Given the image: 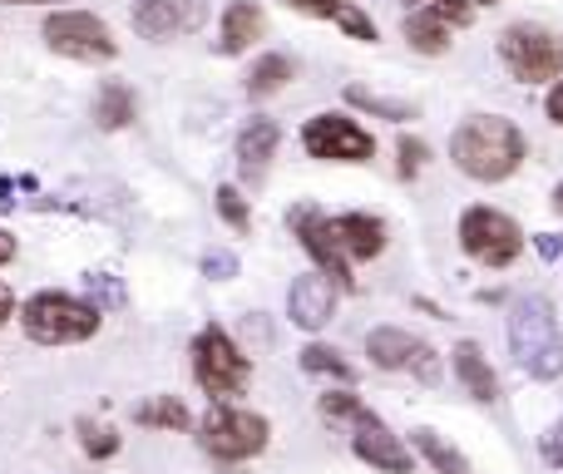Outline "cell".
<instances>
[{
  "mask_svg": "<svg viewBox=\"0 0 563 474\" xmlns=\"http://www.w3.org/2000/svg\"><path fill=\"white\" fill-rule=\"evenodd\" d=\"M317 410H321V420H331V426H356V430L380 426L376 410L361 406V396H351V390H327V396L317 400Z\"/></svg>",
  "mask_w": 563,
  "mask_h": 474,
  "instance_id": "20",
  "label": "cell"
},
{
  "mask_svg": "<svg viewBox=\"0 0 563 474\" xmlns=\"http://www.w3.org/2000/svg\"><path fill=\"white\" fill-rule=\"evenodd\" d=\"M10 311H15V291H10L5 282H0V327L10 321Z\"/></svg>",
  "mask_w": 563,
  "mask_h": 474,
  "instance_id": "37",
  "label": "cell"
},
{
  "mask_svg": "<svg viewBox=\"0 0 563 474\" xmlns=\"http://www.w3.org/2000/svg\"><path fill=\"white\" fill-rule=\"evenodd\" d=\"M346 99H351L356 109H366V114L390 119V124H406V119H416V104H400V99H380V95H371L366 85H351Z\"/></svg>",
  "mask_w": 563,
  "mask_h": 474,
  "instance_id": "26",
  "label": "cell"
},
{
  "mask_svg": "<svg viewBox=\"0 0 563 474\" xmlns=\"http://www.w3.org/2000/svg\"><path fill=\"white\" fill-rule=\"evenodd\" d=\"M95 124L99 129H129L134 124V89L119 85V79H109L95 99Z\"/></svg>",
  "mask_w": 563,
  "mask_h": 474,
  "instance_id": "21",
  "label": "cell"
},
{
  "mask_svg": "<svg viewBox=\"0 0 563 474\" xmlns=\"http://www.w3.org/2000/svg\"><path fill=\"white\" fill-rule=\"evenodd\" d=\"M460 247L479 262V267H509L525 252V228L499 208H465L460 218Z\"/></svg>",
  "mask_w": 563,
  "mask_h": 474,
  "instance_id": "6",
  "label": "cell"
},
{
  "mask_svg": "<svg viewBox=\"0 0 563 474\" xmlns=\"http://www.w3.org/2000/svg\"><path fill=\"white\" fill-rule=\"evenodd\" d=\"M455 376H460V386H465V396L470 400H495L499 396V376H495V366L485 361V351L475 346V341H460L455 346Z\"/></svg>",
  "mask_w": 563,
  "mask_h": 474,
  "instance_id": "19",
  "label": "cell"
},
{
  "mask_svg": "<svg viewBox=\"0 0 563 474\" xmlns=\"http://www.w3.org/2000/svg\"><path fill=\"white\" fill-rule=\"evenodd\" d=\"M20 327L40 346H75V341H89L99 331V307L69 297V291H35L20 311Z\"/></svg>",
  "mask_w": 563,
  "mask_h": 474,
  "instance_id": "3",
  "label": "cell"
},
{
  "mask_svg": "<svg viewBox=\"0 0 563 474\" xmlns=\"http://www.w3.org/2000/svg\"><path fill=\"white\" fill-rule=\"evenodd\" d=\"M509 351H515V366L525 376L534 381L563 376V331L544 297H519L509 307Z\"/></svg>",
  "mask_w": 563,
  "mask_h": 474,
  "instance_id": "2",
  "label": "cell"
},
{
  "mask_svg": "<svg viewBox=\"0 0 563 474\" xmlns=\"http://www.w3.org/2000/svg\"><path fill=\"white\" fill-rule=\"evenodd\" d=\"M45 45L55 49V55L65 59H85V65H104V59L119 55L114 35H109V25L99 15H89V10H55V15L45 20Z\"/></svg>",
  "mask_w": 563,
  "mask_h": 474,
  "instance_id": "8",
  "label": "cell"
},
{
  "mask_svg": "<svg viewBox=\"0 0 563 474\" xmlns=\"http://www.w3.org/2000/svg\"><path fill=\"white\" fill-rule=\"evenodd\" d=\"M297 75V65H291L287 55H263L253 69H247V95L253 99H267V95H277L287 79Z\"/></svg>",
  "mask_w": 563,
  "mask_h": 474,
  "instance_id": "24",
  "label": "cell"
},
{
  "mask_svg": "<svg viewBox=\"0 0 563 474\" xmlns=\"http://www.w3.org/2000/svg\"><path fill=\"white\" fill-rule=\"evenodd\" d=\"M203 277H213V282L238 277V257H233V252H208V257H203Z\"/></svg>",
  "mask_w": 563,
  "mask_h": 474,
  "instance_id": "32",
  "label": "cell"
},
{
  "mask_svg": "<svg viewBox=\"0 0 563 474\" xmlns=\"http://www.w3.org/2000/svg\"><path fill=\"white\" fill-rule=\"evenodd\" d=\"M450 158L475 184H505L519 164L529 158V144L515 119L505 114H470L450 139Z\"/></svg>",
  "mask_w": 563,
  "mask_h": 474,
  "instance_id": "1",
  "label": "cell"
},
{
  "mask_svg": "<svg viewBox=\"0 0 563 474\" xmlns=\"http://www.w3.org/2000/svg\"><path fill=\"white\" fill-rule=\"evenodd\" d=\"M10 194H15V184H10V178H0V208H10V203H15V198H10Z\"/></svg>",
  "mask_w": 563,
  "mask_h": 474,
  "instance_id": "39",
  "label": "cell"
},
{
  "mask_svg": "<svg viewBox=\"0 0 563 474\" xmlns=\"http://www.w3.org/2000/svg\"><path fill=\"white\" fill-rule=\"evenodd\" d=\"M85 291H89V301H95L99 311L124 307V282L109 277V272H89V277H85Z\"/></svg>",
  "mask_w": 563,
  "mask_h": 474,
  "instance_id": "28",
  "label": "cell"
},
{
  "mask_svg": "<svg viewBox=\"0 0 563 474\" xmlns=\"http://www.w3.org/2000/svg\"><path fill=\"white\" fill-rule=\"evenodd\" d=\"M301 148L321 164H371L376 139L356 124L351 114H311L301 124Z\"/></svg>",
  "mask_w": 563,
  "mask_h": 474,
  "instance_id": "9",
  "label": "cell"
},
{
  "mask_svg": "<svg viewBox=\"0 0 563 474\" xmlns=\"http://www.w3.org/2000/svg\"><path fill=\"white\" fill-rule=\"evenodd\" d=\"M470 5H499V0H470Z\"/></svg>",
  "mask_w": 563,
  "mask_h": 474,
  "instance_id": "42",
  "label": "cell"
},
{
  "mask_svg": "<svg viewBox=\"0 0 563 474\" xmlns=\"http://www.w3.org/2000/svg\"><path fill=\"white\" fill-rule=\"evenodd\" d=\"M79 445H85V455L95 460H109L119 450V436L109 426H95V420H79Z\"/></svg>",
  "mask_w": 563,
  "mask_h": 474,
  "instance_id": "29",
  "label": "cell"
},
{
  "mask_svg": "<svg viewBox=\"0 0 563 474\" xmlns=\"http://www.w3.org/2000/svg\"><path fill=\"white\" fill-rule=\"evenodd\" d=\"M534 252L544 262H559L563 257V233H534Z\"/></svg>",
  "mask_w": 563,
  "mask_h": 474,
  "instance_id": "35",
  "label": "cell"
},
{
  "mask_svg": "<svg viewBox=\"0 0 563 474\" xmlns=\"http://www.w3.org/2000/svg\"><path fill=\"white\" fill-rule=\"evenodd\" d=\"M470 20H475V5H470V0H430V5L410 10L400 35H406V45L416 49V55H445L450 35L465 30Z\"/></svg>",
  "mask_w": 563,
  "mask_h": 474,
  "instance_id": "12",
  "label": "cell"
},
{
  "mask_svg": "<svg viewBox=\"0 0 563 474\" xmlns=\"http://www.w3.org/2000/svg\"><path fill=\"white\" fill-rule=\"evenodd\" d=\"M10 257H15V238H10V233H5V228H0V267H5V262H10Z\"/></svg>",
  "mask_w": 563,
  "mask_h": 474,
  "instance_id": "38",
  "label": "cell"
},
{
  "mask_svg": "<svg viewBox=\"0 0 563 474\" xmlns=\"http://www.w3.org/2000/svg\"><path fill=\"white\" fill-rule=\"evenodd\" d=\"M351 450H356V460H366L371 470H386V474H410V450L400 445V440L390 436L386 426H366V430H356V440H351Z\"/></svg>",
  "mask_w": 563,
  "mask_h": 474,
  "instance_id": "17",
  "label": "cell"
},
{
  "mask_svg": "<svg viewBox=\"0 0 563 474\" xmlns=\"http://www.w3.org/2000/svg\"><path fill=\"white\" fill-rule=\"evenodd\" d=\"M263 30H267L263 5H253V0H233V5L223 10V30H218V55H243L253 40H263Z\"/></svg>",
  "mask_w": 563,
  "mask_h": 474,
  "instance_id": "16",
  "label": "cell"
},
{
  "mask_svg": "<svg viewBox=\"0 0 563 474\" xmlns=\"http://www.w3.org/2000/svg\"><path fill=\"white\" fill-rule=\"evenodd\" d=\"M277 144H282V129L273 124V119H247L243 134H238V164H243V178L257 184V178L267 174V164H273Z\"/></svg>",
  "mask_w": 563,
  "mask_h": 474,
  "instance_id": "15",
  "label": "cell"
},
{
  "mask_svg": "<svg viewBox=\"0 0 563 474\" xmlns=\"http://www.w3.org/2000/svg\"><path fill=\"white\" fill-rule=\"evenodd\" d=\"M499 59L509 65V75L525 79V85H544V79H559L563 75V40L554 35L549 25H509L499 35Z\"/></svg>",
  "mask_w": 563,
  "mask_h": 474,
  "instance_id": "5",
  "label": "cell"
},
{
  "mask_svg": "<svg viewBox=\"0 0 563 474\" xmlns=\"http://www.w3.org/2000/svg\"><path fill=\"white\" fill-rule=\"evenodd\" d=\"M554 208H559V213H563V184L554 188Z\"/></svg>",
  "mask_w": 563,
  "mask_h": 474,
  "instance_id": "41",
  "label": "cell"
},
{
  "mask_svg": "<svg viewBox=\"0 0 563 474\" xmlns=\"http://www.w3.org/2000/svg\"><path fill=\"white\" fill-rule=\"evenodd\" d=\"M134 420H139V426H148V430H188V426H194V416H188V406L178 396L144 400V406L134 410Z\"/></svg>",
  "mask_w": 563,
  "mask_h": 474,
  "instance_id": "23",
  "label": "cell"
},
{
  "mask_svg": "<svg viewBox=\"0 0 563 474\" xmlns=\"http://www.w3.org/2000/svg\"><path fill=\"white\" fill-rule=\"evenodd\" d=\"M396 158H400V178H416V174H426V164H430V148H426V139H400L396 144Z\"/></svg>",
  "mask_w": 563,
  "mask_h": 474,
  "instance_id": "31",
  "label": "cell"
},
{
  "mask_svg": "<svg viewBox=\"0 0 563 474\" xmlns=\"http://www.w3.org/2000/svg\"><path fill=\"white\" fill-rule=\"evenodd\" d=\"M301 371H311V376H336L341 386H351V381H356V366H351L341 351L321 346V341H311V346L301 351Z\"/></svg>",
  "mask_w": 563,
  "mask_h": 474,
  "instance_id": "25",
  "label": "cell"
},
{
  "mask_svg": "<svg viewBox=\"0 0 563 474\" xmlns=\"http://www.w3.org/2000/svg\"><path fill=\"white\" fill-rule=\"evenodd\" d=\"M0 5H49V0H0Z\"/></svg>",
  "mask_w": 563,
  "mask_h": 474,
  "instance_id": "40",
  "label": "cell"
},
{
  "mask_svg": "<svg viewBox=\"0 0 563 474\" xmlns=\"http://www.w3.org/2000/svg\"><path fill=\"white\" fill-rule=\"evenodd\" d=\"M406 5H410V0H406Z\"/></svg>",
  "mask_w": 563,
  "mask_h": 474,
  "instance_id": "43",
  "label": "cell"
},
{
  "mask_svg": "<svg viewBox=\"0 0 563 474\" xmlns=\"http://www.w3.org/2000/svg\"><path fill=\"white\" fill-rule=\"evenodd\" d=\"M544 460L554 470H563V420H554V426L544 430Z\"/></svg>",
  "mask_w": 563,
  "mask_h": 474,
  "instance_id": "33",
  "label": "cell"
},
{
  "mask_svg": "<svg viewBox=\"0 0 563 474\" xmlns=\"http://www.w3.org/2000/svg\"><path fill=\"white\" fill-rule=\"evenodd\" d=\"M287 223H291V233H297L301 247H307V257L317 262V272H327L336 287H351V257L336 238V223H331L317 203H297L287 213Z\"/></svg>",
  "mask_w": 563,
  "mask_h": 474,
  "instance_id": "10",
  "label": "cell"
},
{
  "mask_svg": "<svg viewBox=\"0 0 563 474\" xmlns=\"http://www.w3.org/2000/svg\"><path fill=\"white\" fill-rule=\"evenodd\" d=\"M203 25V0H134V30L144 40H168Z\"/></svg>",
  "mask_w": 563,
  "mask_h": 474,
  "instance_id": "14",
  "label": "cell"
},
{
  "mask_svg": "<svg viewBox=\"0 0 563 474\" xmlns=\"http://www.w3.org/2000/svg\"><path fill=\"white\" fill-rule=\"evenodd\" d=\"M331 20H336V25L346 30L351 40H361V45H371V40H376V20H371L366 10H361V5H351V0H346V5H341L336 15H331Z\"/></svg>",
  "mask_w": 563,
  "mask_h": 474,
  "instance_id": "30",
  "label": "cell"
},
{
  "mask_svg": "<svg viewBox=\"0 0 563 474\" xmlns=\"http://www.w3.org/2000/svg\"><path fill=\"white\" fill-rule=\"evenodd\" d=\"M267 436H273V426H267L257 410L228 406V400H218V406L203 416V426H198V445H203L213 460H223V465H243V460L263 455Z\"/></svg>",
  "mask_w": 563,
  "mask_h": 474,
  "instance_id": "4",
  "label": "cell"
},
{
  "mask_svg": "<svg viewBox=\"0 0 563 474\" xmlns=\"http://www.w3.org/2000/svg\"><path fill=\"white\" fill-rule=\"evenodd\" d=\"M544 114H549V119H554V124L563 129V79H559L554 89H549V99H544Z\"/></svg>",
  "mask_w": 563,
  "mask_h": 474,
  "instance_id": "36",
  "label": "cell"
},
{
  "mask_svg": "<svg viewBox=\"0 0 563 474\" xmlns=\"http://www.w3.org/2000/svg\"><path fill=\"white\" fill-rule=\"evenodd\" d=\"M410 445H416L420 455L430 460V470H435V474H470V460L460 455L455 445H445V440H440L435 430H426V426L410 430Z\"/></svg>",
  "mask_w": 563,
  "mask_h": 474,
  "instance_id": "22",
  "label": "cell"
},
{
  "mask_svg": "<svg viewBox=\"0 0 563 474\" xmlns=\"http://www.w3.org/2000/svg\"><path fill=\"white\" fill-rule=\"evenodd\" d=\"M366 356L376 361L380 371H410L416 381H426V386H435L440 381V356L430 341L410 337V331L400 327H376L366 337Z\"/></svg>",
  "mask_w": 563,
  "mask_h": 474,
  "instance_id": "11",
  "label": "cell"
},
{
  "mask_svg": "<svg viewBox=\"0 0 563 474\" xmlns=\"http://www.w3.org/2000/svg\"><path fill=\"white\" fill-rule=\"evenodd\" d=\"M287 317H291V327H301V331H321L336 317V282H331L327 272L297 277L287 291Z\"/></svg>",
  "mask_w": 563,
  "mask_h": 474,
  "instance_id": "13",
  "label": "cell"
},
{
  "mask_svg": "<svg viewBox=\"0 0 563 474\" xmlns=\"http://www.w3.org/2000/svg\"><path fill=\"white\" fill-rule=\"evenodd\" d=\"M287 5H291V10H301V15H321V20H331L341 5H346V0H287Z\"/></svg>",
  "mask_w": 563,
  "mask_h": 474,
  "instance_id": "34",
  "label": "cell"
},
{
  "mask_svg": "<svg viewBox=\"0 0 563 474\" xmlns=\"http://www.w3.org/2000/svg\"><path fill=\"white\" fill-rule=\"evenodd\" d=\"M331 223H336V238H341V247H346V257L371 262V257H380V252H386V223H380V218L341 213V218H331Z\"/></svg>",
  "mask_w": 563,
  "mask_h": 474,
  "instance_id": "18",
  "label": "cell"
},
{
  "mask_svg": "<svg viewBox=\"0 0 563 474\" xmlns=\"http://www.w3.org/2000/svg\"><path fill=\"white\" fill-rule=\"evenodd\" d=\"M194 376L208 396L223 400V396H243L253 366H247V356L233 346V337L223 327H203L194 337Z\"/></svg>",
  "mask_w": 563,
  "mask_h": 474,
  "instance_id": "7",
  "label": "cell"
},
{
  "mask_svg": "<svg viewBox=\"0 0 563 474\" xmlns=\"http://www.w3.org/2000/svg\"><path fill=\"white\" fill-rule=\"evenodd\" d=\"M218 213H223V223L233 228V233H247V228H253V208H247V198L238 194L233 184L218 188Z\"/></svg>",
  "mask_w": 563,
  "mask_h": 474,
  "instance_id": "27",
  "label": "cell"
}]
</instances>
